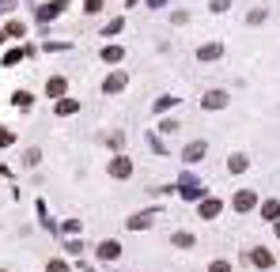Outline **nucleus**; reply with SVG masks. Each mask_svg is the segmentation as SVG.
I'll return each mask as SVG.
<instances>
[{"mask_svg":"<svg viewBox=\"0 0 280 272\" xmlns=\"http://www.w3.org/2000/svg\"><path fill=\"white\" fill-rule=\"evenodd\" d=\"M106 144H110V148H121L125 140H121V132H110V136H106Z\"/></svg>","mask_w":280,"mask_h":272,"instance_id":"4be33fe9","label":"nucleus"},{"mask_svg":"<svg viewBox=\"0 0 280 272\" xmlns=\"http://www.w3.org/2000/svg\"><path fill=\"white\" fill-rule=\"evenodd\" d=\"M0 38H4V34H0Z\"/></svg>","mask_w":280,"mask_h":272,"instance_id":"393cba45","label":"nucleus"},{"mask_svg":"<svg viewBox=\"0 0 280 272\" xmlns=\"http://www.w3.org/2000/svg\"><path fill=\"white\" fill-rule=\"evenodd\" d=\"M15 144V132L12 129H4V125H0V148H12Z\"/></svg>","mask_w":280,"mask_h":272,"instance_id":"2eb2a0df","label":"nucleus"},{"mask_svg":"<svg viewBox=\"0 0 280 272\" xmlns=\"http://www.w3.org/2000/svg\"><path fill=\"white\" fill-rule=\"evenodd\" d=\"M170 106H178V99H170V95H163V99H156V114H167Z\"/></svg>","mask_w":280,"mask_h":272,"instance_id":"ddd939ff","label":"nucleus"},{"mask_svg":"<svg viewBox=\"0 0 280 272\" xmlns=\"http://www.w3.org/2000/svg\"><path fill=\"white\" fill-rule=\"evenodd\" d=\"M273 231H276V235H280V219H276V227H273Z\"/></svg>","mask_w":280,"mask_h":272,"instance_id":"b1692460","label":"nucleus"},{"mask_svg":"<svg viewBox=\"0 0 280 272\" xmlns=\"http://www.w3.org/2000/svg\"><path fill=\"white\" fill-rule=\"evenodd\" d=\"M64 87H69V83H64V76H53V80L46 83V95H50V99H61Z\"/></svg>","mask_w":280,"mask_h":272,"instance_id":"1a4fd4ad","label":"nucleus"},{"mask_svg":"<svg viewBox=\"0 0 280 272\" xmlns=\"http://www.w3.org/2000/svg\"><path fill=\"white\" fill-rule=\"evenodd\" d=\"M46 272H69V265H64V261H50V265H46Z\"/></svg>","mask_w":280,"mask_h":272,"instance_id":"412c9836","label":"nucleus"},{"mask_svg":"<svg viewBox=\"0 0 280 272\" xmlns=\"http://www.w3.org/2000/svg\"><path fill=\"white\" fill-rule=\"evenodd\" d=\"M125 87V72H114V76H106V83H102V91L106 95H118Z\"/></svg>","mask_w":280,"mask_h":272,"instance_id":"0eeeda50","label":"nucleus"},{"mask_svg":"<svg viewBox=\"0 0 280 272\" xmlns=\"http://www.w3.org/2000/svg\"><path fill=\"white\" fill-rule=\"evenodd\" d=\"M31 102H34L31 91H15V95H12V106H15V110H23V114L31 110Z\"/></svg>","mask_w":280,"mask_h":272,"instance_id":"9d476101","label":"nucleus"},{"mask_svg":"<svg viewBox=\"0 0 280 272\" xmlns=\"http://www.w3.org/2000/svg\"><path fill=\"white\" fill-rule=\"evenodd\" d=\"M148 223H152L148 216H129V227H133V231H140V227H148Z\"/></svg>","mask_w":280,"mask_h":272,"instance_id":"6ab92c4d","label":"nucleus"},{"mask_svg":"<svg viewBox=\"0 0 280 272\" xmlns=\"http://www.w3.org/2000/svg\"><path fill=\"white\" fill-rule=\"evenodd\" d=\"M216 212H220V200H205V204H201V216H216Z\"/></svg>","mask_w":280,"mask_h":272,"instance_id":"f3484780","label":"nucleus"},{"mask_svg":"<svg viewBox=\"0 0 280 272\" xmlns=\"http://www.w3.org/2000/svg\"><path fill=\"white\" fill-rule=\"evenodd\" d=\"M250 261H254L257 268H273V254H269V250H262V246L250 250Z\"/></svg>","mask_w":280,"mask_h":272,"instance_id":"423d86ee","label":"nucleus"},{"mask_svg":"<svg viewBox=\"0 0 280 272\" xmlns=\"http://www.w3.org/2000/svg\"><path fill=\"white\" fill-rule=\"evenodd\" d=\"M227 170H231V174H246V170H250V155H243V151L227 155Z\"/></svg>","mask_w":280,"mask_h":272,"instance_id":"39448f33","label":"nucleus"},{"mask_svg":"<svg viewBox=\"0 0 280 272\" xmlns=\"http://www.w3.org/2000/svg\"><path fill=\"white\" fill-rule=\"evenodd\" d=\"M220 53H224V50H220V42H208L205 50H197V57H201V61H216Z\"/></svg>","mask_w":280,"mask_h":272,"instance_id":"9b49d317","label":"nucleus"},{"mask_svg":"<svg viewBox=\"0 0 280 272\" xmlns=\"http://www.w3.org/2000/svg\"><path fill=\"white\" fill-rule=\"evenodd\" d=\"M205 155H208V144H205V140H193L189 148L182 151V159H186V163H197V159H205Z\"/></svg>","mask_w":280,"mask_h":272,"instance_id":"20e7f679","label":"nucleus"},{"mask_svg":"<svg viewBox=\"0 0 280 272\" xmlns=\"http://www.w3.org/2000/svg\"><path fill=\"white\" fill-rule=\"evenodd\" d=\"M95 254H99L102 261H114V257L121 254V246H118V242H99V250H95Z\"/></svg>","mask_w":280,"mask_h":272,"instance_id":"6e6552de","label":"nucleus"},{"mask_svg":"<svg viewBox=\"0 0 280 272\" xmlns=\"http://www.w3.org/2000/svg\"><path fill=\"white\" fill-rule=\"evenodd\" d=\"M262 212H265L269 219H280V204H276V200H265V204H262Z\"/></svg>","mask_w":280,"mask_h":272,"instance_id":"4468645a","label":"nucleus"},{"mask_svg":"<svg viewBox=\"0 0 280 272\" xmlns=\"http://www.w3.org/2000/svg\"><path fill=\"white\" fill-rule=\"evenodd\" d=\"M265 15H269L265 8H254V12H250V23H265Z\"/></svg>","mask_w":280,"mask_h":272,"instance_id":"aec40b11","label":"nucleus"},{"mask_svg":"<svg viewBox=\"0 0 280 272\" xmlns=\"http://www.w3.org/2000/svg\"><path fill=\"white\" fill-rule=\"evenodd\" d=\"M106 170H110V178H129V174H133V159H129V155H114Z\"/></svg>","mask_w":280,"mask_h":272,"instance_id":"f257e3e1","label":"nucleus"},{"mask_svg":"<svg viewBox=\"0 0 280 272\" xmlns=\"http://www.w3.org/2000/svg\"><path fill=\"white\" fill-rule=\"evenodd\" d=\"M38 159H42V151H38V148H31V151L23 155V163H27V167H38Z\"/></svg>","mask_w":280,"mask_h":272,"instance_id":"a211bd4d","label":"nucleus"},{"mask_svg":"<svg viewBox=\"0 0 280 272\" xmlns=\"http://www.w3.org/2000/svg\"><path fill=\"white\" fill-rule=\"evenodd\" d=\"M102 61H121V46H106V50H102Z\"/></svg>","mask_w":280,"mask_h":272,"instance_id":"dca6fc26","label":"nucleus"},{"mask_svg":"<svg viewBox=\"0 0 280 272\" xmlns=\"http://www.w3.org/2000/svg\"><path fill=\"white\" fill-rule=\"evenodd\" d=\"M80 110V102H72V99H61L57 102V114H61V118H69V114H76Z\"/></svg>","mask_w":280,"mask_h":272,"instance_id":"f8f14e48","label":"nucleus"},{"mask_svg":"<svg viewBox=\"0 0 280 272\" xmlns=\"http://www.w3.org/2000/svg\"><path fill=\"white\" fill-rule=\"evenodd\" d=\"M227 102H231V95H227V91H208L205 99H201V106H205V110H224Z\"/></svg>","mask_w":280,"mask_h":272,"instance_id":"7ed1b4c3","label":"nucleus"},{"mask_svg":"<svg viewBox=\"0 0 280 272\" xmlns=\"http://www.w3.org/2000/svg\"><path fill=\"white\" fill-rule=\"evenodd\" d=\"M212 272H231V265H227V261H216V265H212Z\"/></svg>","mask_w":280,"mask_h":272,"instance_id":"5701e85b","label":"nucleus"},{"mask_svg":"<svg viewBox=\"0 0 280 272\" xmlns=\"http://www.w3.org/2000/svg\"><path fill=\"white\" fill-rule=\"evenodd\" d=\"M254 204H257V193L254 189H239L235 200H231V208H235V212H250Z\"/></svg>","mask_w":280,"mask_h":272,"instance_id":"f03ea898","label":"nucleus"},{"mask_svg":"<svg viewBox=\"0 0 280 272\" xmlns=\"http://www.w3.org/2000/svg\"><path fill=\"white\" fill-rule=\"evenodd\" d=\"M0 272H4V268H0Z\"/></svg>","mask_w":280,"mask_h":272,"instance_id":"a878e982","label":"nucleus"}]
</instances>
